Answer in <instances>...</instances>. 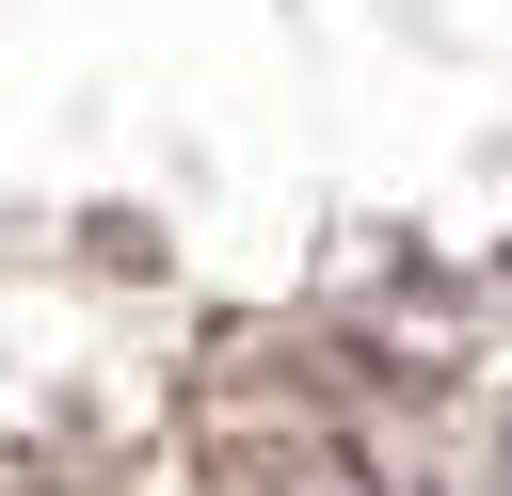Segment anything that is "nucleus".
Listing matches in <instances>:
<instances>
[{
	"instance_id": "f257e3e1",
	"label": "nucleus",
	"mask_w": 512,
	"mask_h": 496,
	"mask_svg": "<svg viewBox=\"0 0 512 496\" xmlns=\"http://www.w3.org/2000/svg\"><path fill=\"white\" fill-rule=\"evenodd\" d=\"M496 480H512V416H496Z\"/></svg>"
}]
</instances>
